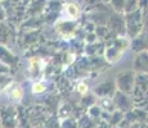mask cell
Returning <instances> with one entry per match:
<instances>
[{
	"label": "cell",
	"mask_w": 148,
	"mask_h": 128,
	"mask_svg": "<svg viewBox=\"0 0 148 128\" xmlns=\"http://www.w3.org/2000/svg\"><path fill=\"white\" fill-rule=\"evenodd\" d=\"M77 91H79V92H81V93H85L88 91V87L85 86L84 83H80V85H79V87H77Z\"/></svg>",
	"instance_id": "obj_7"
},
{
	"label": "cell",
	"mask_w": 148,
	"mask_h": 128,
	"mask_svg": "<svg viewBox=\"0 0 148 128\" xmlns=\"http://www.w3.org/2000/svg\"><path fill=\"white\" fill-rule=\"evenodd\" d=\"M127 19V32L132 35V37H136L138 32L140 31L142 26V12L140 10H135V12H130L126 17Z\"/></svg>",
	"instance_id": "obj_2"
},
{
	"label": "cell",
	"mask_w": 148,
	"mask_h": 128,
	"mask_svg": "<svg viewBox=\"0 0 148 128\" xmlns=\"http://www.w3.org/2000/svg\"><path fill=\"white\" fill-rule=\"evenodd\" d=\"M117 89L122 93H129L133 92L134 89V82H135V73L133 70H122L117 74Z\"/></svg>",
	"instance_id": "obj_1"
},
{
	"label": "cell",
	"mask_w": 148,
	"mask_h": 128,
	"mask_svg": "<svg viewBox=\"0 0 148 128\" xmlns=\"http://www.w3.org/2000/svg\"><path fill=\"white\" fill-rule=\"evenodd\" d=\"M45 90V85L42 82H38V83L34 85V92L35 93H40Z\"/></svg>",
	"instance_id": "obj_6"
},
{
	"label": "cell",
	"mask_w": 148,
	"mask_h": 128,
	"mask_svg": "<svg viewBox=\"0 0 148 128\" xmlns=\"http://www.w3.org/2000/svg\"><path fill=\"white\" fill-rule=\"evenodd\" d=\"M115 101L116 104H117V106L120 108V109H124V104L126 108H129V98H127L126 93H122V92H116L115 95Z\"/></svg>",
	"instance_id": "obj_4"
},
{
	"label": "cell",
	"mask_w": 148,
	"mask_h": 128,
	"mask_svg": "<svg viewBox=\"0 0 148 128\" xmlns=\"http://www.w3.org/2000/svg\"><path fill=\"white\" fill-rule=\"evenodd\" d=\"M134 68L140 74L148 76V51H140L134 59Z\"/></svg>",
	"instance_id": "obj_3"
},
{
	"label": "cell",
	"mask_w": 148,
	"mask_h": 128,
	"mask_svg": "<svg viewBox=\"0 0 148 128\" xmlns=\"http://www.w3.org/2000/svg\"><path fill=\"white\" fill-rule=\"evenodd\" d=\"M67 10L71 14V17H76L79 14V8L75 4H68L67 5Z\"/></svg>",
	"instance_id": "obj_5"
}]
</instances>
